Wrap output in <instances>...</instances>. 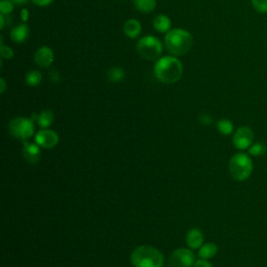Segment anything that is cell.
I'll return each mask as SVG.
<instances>
[{"label": "cell", "instance_id": "obj_10", "mask_svg": "<svg viewBox=\"0 0 267 267\" xmlns=\"http://www.w3.org/2000/svg\"><path fill=\"white\" fill-rule=\"evenodd\" d=\"M34 60L39 67L46 69L49 68L52 65L53 61H55V53H53L50 47L42 46L36 50Z\"/></svg>", "mask_w": 267, "mask_h": 267}, {"label": "cell", "instance_id": "obj_26", "mask_svg": "<svg viewBox=\"0 0 267 267\" xmlns=\"http://www.w3.org/2000/svg\"><path fill=\"white\" fill-rule=\"evenodd\" d=\"M198 120H199V122L201 124H204V125H210L213 122L212 116H210L209 114H202V115H200Z\"/></svg>", "mask_w": 267, "mask_h": 267}, {"label": "cell", "instance_id": "obj_9", "mask_svg": "<svg viewBox=\"0 0 267 267\" xmlns=\"http://www.w3.org/2000/svg\"><path fill=\"white\" fill-rule=\"evenodd\" d=\"M35 140H36V143L40 147L51 149V148H55L58 145L60 139L56 132L47 130V129H43L36 134Z\"/></svg>", "mask_w": 267, "mask_h": 267}, {"label": "cell", "instance_id": "obj_31", "mask_svg": "<svg viewBox=\"0 0 267 267\" xmlns=\"http://www.w3.org/2000/svg\"><path fill=\"white\" fill-rule=\"evenodd\" d=\"M5 26V15H0V28L3 29Z\"/></svg>", "mask_w": 267, "mask_h": 267}, {"label": "cell", "instance_id": "obj_30", "mask_svg": "<svg viewBox=\"0 0 267 267\" xmlns=\"http://www.w3.org/2000/svg\"><path fill=\"white\" fill-rule=\"evenodd\" d=\"M6 90V82L3 78L0 79V93H4Z\"/></svg>", "mask_w": 267, "mask_h": 267}, {"label": "cell", "instance_id": "obj_8", "mask_svg": "<svg viewBox=\"0 0 267 267\" xmlns=\"http://www.w3.org/2000/svg\"><path fill=\"white\" fill-rule=\"evenodd\" d=\"M254 138L255 134L251 127L241 126L233 136V144L236 148L244 151V149H249L252 146L254 143Z\"/></svg>", "mask_w": 267, "mask_h": 267}, {"label": "cell", "instance_id": "obj_20", "mask_svg": "<svg viewBox=\"0 0 267 267\" xmlns=\"http://www.w3.org/2000/svg\"><path fill=\"white\" fill-rule=\"evenodd\" d=\"M42 74L38 70H31L25 76V83L30 87H38L42 83Z\"/></svg>", "mask_w": 267, "mask_h": 267}, {"label": "cell", "instance_id": "obj_5", "mask_svg": "<svg viewBox=\"0 0 267 267\" xmlns=\"http://www.w3.org/2000/svg\"><path fill=\"white\" fill-rule=\"evenodd\" d=\"M137 50L144 60L157 61L162 55L163 44L155 36H145L138 41Z\"/></svg>", "mask_w": 267, "mask_h": 267}, {"label": "cell", "instance_id": "obj_23", "mask_svg": "<svg viewBox=\"0 0 267 267\" xmlns=\"http://www.w3.org/2000/svg\"><path fill=\"white\" fill-rule=\"evenodd\" d=\"M14 5L15 4L10 0H1V2H0V13L5 16L12 14Z\"/></svg>", "mask_w": 267, "mask_h": 267}, {"label": "cell", "instance_id": "obj_18", "mask_svg": "<svg viewBox=\"0 0 267 267\" xmlns=\"http://www.w3.org/2000/svg\"><path fill=\"white\" fill-rule=\"evenodd\" d=\"M37 121L41 129H47L55 121V115L50 110H44L38 114Z\"/></svg>", "mask_w": 267, "mask_h": 267}, {"label": "cell", "instance_id": "obj_2", "mask_svg": "<svg viewBox=\"0 0 267 267\" xmlns=\"http://www.w3.org/2000/svg\"><path fill=\"white\" fill-rule=\"evenodd\" d=\"M164 44L170 55L181 57L188 53L193 46V37L184 28L170 29L165 35Z\"/></svg>", "mask_w": 267, "mask_h": 267}, {"label": "cell", "instance_id": "obj_6", "mask_svg": "<svg viewBox=\"0 0 267 267\" xmlns=\"http://www.w3.org/2000/svg\"><path fill=\"white\" fill-rule=\"evenodd\" d=\"M8 132L20 140H27L35 133L34 120L26 117H16L8 123Z\"/></svg>", "mask_w": 267, "mask_h": 267}, {"label": "cell", "instance_id": "obj_21", "mask_svg": "<svg viewBox=\"0 0 267 267\" xmlns=\"http://www.w3.org/2000/svg\"><path fill=\"white\" fill-rule=\"evenodd\" d=\"M217 129H218V131H219L220 134H222L224 136H228V135H230V134L233 133V131H234V125H233V123H232L231 120L223 118V119H220L217 122Z\"/></svg>", "mask_w": 267, "mask_h": 267}, {"label": "cell", "instance_id": "obj_14", "mask_svg": "<svg viewBox=\"0 0 267 267\" xmlns=\"http://www.w3.org/2000/svg\"><path fill=\"white\" fill-rule=\"evenodd\" d=\"M123 31L126 37L130 39H136L140 36L142 31V25L137 19H129L123 25Z\"/></svg>", "mask_w": 267, "mask_h": 267}, {"label": "cell", "instance_id": "obj_28", "mask_svg": "<svg viewBox=\"0 0 267 267\" xmlns=\"http://www.w3.org/2000/svg\"><path fill=\"white\" fill-rule=\"evenodd\" d=\"M192 267H213L211 265V263H209L207 260H204V259H201V260H198L194 263V265L192 266Z\"/></svg>", "mask_w": 267, "mask_h": 267}, {"label": "cell", "instance_id": "obj_4", "mask_svg": "<svg viewBox=\"0 0 267 267\" xmlns=\"http://www.w3.org/2000/svg\"><path fill=\"white\" fill-rule=\"evenodd\" d=\"M254 169L253 161L247 154H236L234 155L229 163V170L232 178L238 181L247 180Z\"/></svg>", "mask_w": 267, "mask_h": 267}, {"label": "cell", "instance_id": "obj_25", "mask_svg": "<svg viewBox=\"0 0 267 267\" xmlns=\"http://www.w3.org/2000/svg\"><path fill=\"white\" fill-rule=\"evenodd\" d=\"M0 55H1V58L4 60H12L15 56V53L12 48L3 44L0 46Z\"/></svg>", "mask_w": 267, "mask_h": 267}, {"label": "cell", "instance_id": "obj_11", "mask_svg": "<svg viewBox=\"0 0 267 267\" xmlns=\"http://www.w3.org/2000/svg\"><path fill=\"white\" fill-rule=\"evenodd\" d=\"M22 154L25 161L30 165H36L40 160V146L36 143L24 142Z\"/></svg>", "mask_w": 267, "mask_h": 267}, {"label": "cell", "instance_id": "obj_19", "mask_svg": "<svg viewBox=\"0 0 267 267\" xmlns=\"http://www.w3.org/2000/svg\"><path fill=\"white\" fill-rule=\"evenodd\" d=\"M106 76L112 83H121L125 79V71L120 67H111Z\"/></svg>", "mask_w": 267, "mask_h": 267}, {"label": "cell", "instance_id": "obj_1", "mask_svg": "<svg viewBox=\"0 0 267 267\" xmlns=\"http://www.w3.org/2000/svg\"><path fill=\"white\" fill-rule=\"evenodd\" d=\"M154 73L159 82L172 85L178 82L183 77L184 66L177 57L166 56L156 61Z\"/></svg>", "mask_w": 267, "mask_h": 267}, {"label": "cell", "instance_id": "obj_13", "mask_svg": "<svg viewBox=\"0 0 267 267\" xmlns=\"http://www.w3.org/2000/svg\"><path fill=\"white\" fill-rule=\"evenodd\" d=\"M186 241L188 247L192 250L200 249L204 243V234L199 229H191L186 236Z\"/></svg>", "mask_w": 267, "mask_h": 267}, {"label": "cell", "instance_id": "obj_27", "mask_svg": "<svg viewBox=\"0 0 267 267\" xmlns=\"http://www.w3.org/2000/svg\"><path fill=\"white\" fill-rule=\"evenodd\" d=\"M31 1L38 6H48L53 2V0H31Z\"/></svg>", "mask_w": 267, "mask_h": 267}, {"label": "cell", "instance_id": "obj_17", "mask_svg": "<svg viewBox=\"0 0 267 267\" xmlns=\"http://www.w3.org/2000/svg\"><path fill=\"white\" fill-rule=\"evenodd\" d=\"M217 252H218L217 245L213 242H209V243L201 245L198 251V255L201 259L209 260V259H212L213 257H215Z\"/></svg>", "mask_w": 267, "mask_h": 267}, {"label": "cell", "instance_id": "obj_12", "mask_svg": "<svg viewBox=\"0 0 267 267\" xmlns=\"http://www.w3.org/2000/svg\"><path fill=\"white\" fill-rule=\"evenodd\" d=\"M29 34L30 29L28 25H26L25 23H21L13 27V29L10 30V39H12V41L15 42V43L21 44L27 40Z\"/></svg>", "mask_w": 267, "mask_h": 267}, {"label": "cell", "instance_id": "obj_7", "mask_svg": "<svg viewBox=\"0 0 267 267\" xmlns=\"http://www.w3.org/2000/svg\"><path fill=\"white\" fill-rule=\"evenodd\" d=\"M195 263L194 254L188 249H178L169 257V267H192Z\"/></svg>", "mask_w": 267, "mask_h": 267}, {"label": "cell", "instance_id": "obj_24", "mask_svg": "<svg viewBox=\"0 0 267 267\" xmlns=\"http://www.w3.org/2000/svg\"><path fill=\"white\" fill-rule=\"evenodd\" d=\"M252 4L257 12L261 14L267 13V0H252Z\"/></svg>", "mask_w": 267, "mask_h": 267}, {"label": "cell", "instance_id": "obj_22", "mask_svg": "<svg viewBox=\"0 0 267 267\" xmlns=\"http://www.w3.org/2000/svg\"><path fill=\"white\" fill-rule=\"evenodd\" d=\"M266 152V146L260 142L253 143L252 146L249 148V154L254 157H259L264 155Z\"/></svg>", "mask_w": 267, "mask_h": 267}, {"label": "cell", "instance_id": "obj_32", "mask_svg": "<svg viewBox=\"0 0 267 267\" xmlns=\"http://www.w3.org/2000/svg\"><path fill=\"white\" fill-rule=\"evenodd\" d=\"M14 4H17V5H22V4H25L28 2V0H10Z\"/></svg>", "mask_w": 267, "mask_h": 267}, {"label": "cell", "instance_id": "obj_29", "mask_svg": "<svg viewBox=\"0 0 267 267\" xmlns=\"http://www.w3.org/2000/svg\"><path fill=\"white\" fill-rule=\"evenodd\" d=\"M20 17H21V20H22L23 22H26V21L29 19V10L27 8L21 9Z\"/></svg>", "mask_w": 267, "mask_h": 267}, {"label": "cell", "instance_id": "obj_16", "mask_svg": "<svg viewBox=\"0 0 267 267\" xmlns=\"http://www.w3.org/2000/svg\"><path fill=\"white\" fill-rule=\"evenodd\" d=\"M133 3L138 12L148 14L155 10L157 6V0H133Z\"/></svg>", "mask_w": 267, "mask_h": 267}, {"label": "cell", "instance_id": "obj_3", "mask_svg": "<svg viewBox=\"0 0 267 267\" xmlns=\"http://www.w3.org/2000/svg\"><path fill=\"white\" fill-rule=\"evenodd\" d=\"M131 262L134 267H163L164 256L153 247L140 245L133 251Z\"/></svg>", "mask_w": 267, "mask_h": 267}, {"label": "cell", "instance_id": "obj_15", "mask_svg": "<svg viewBox=\"0 0 267 267\" xmlns=\"http://www.w3.org/2000/svg\"><path fill=\"white\" fill-rule=\"evenodd\" d=\"M153 25L156 31L160 34H167L168 31L172 29V19H170L167 15L164 14H160L155 17L153 21Z\"/></svg>", "mask_w": 267, "mask_h": 267}]
</instances>
